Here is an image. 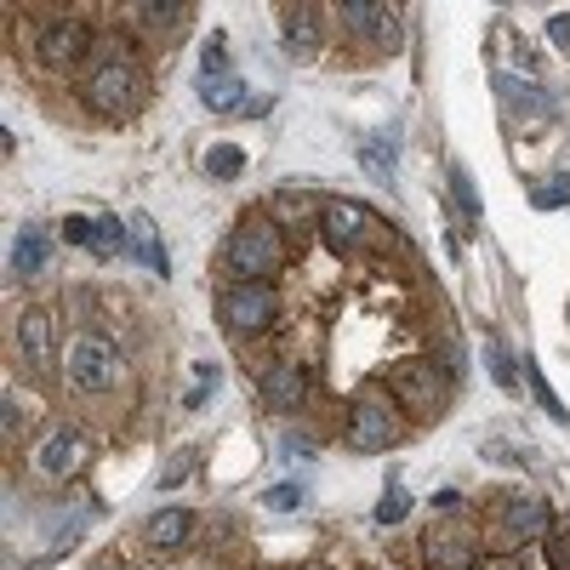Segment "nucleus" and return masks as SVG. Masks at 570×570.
<instances>
[{
    "label": "nucleus",
    "instance_id": "obj_1",
    "mask_svg": "<svg viewBox=\"0 0 570 570\" xmlns=\"http://www.w3.org/2000/svg\"><path fill=\"white\" fill-rule=\"evenodd\" d=\"M223 257H228V268L240 280H275L280 275V262H286V240H280V228L268 223V217H246L240 228L228 234V246H223Z\"/></svg>",
    "mask_w": 570,
    "mask_h": 570
},
{
    "label": "nucleus",
    "instance_id": "obj_2",
    "mask_svg": "<svg viewBox=\"0 0 570 570\" xmlns=\"http://www.w3.org/2000/svg\"><path fill=\"white\" fill-rule=\"evenodd\" d=\"M217 309H223V325L234 331V337H257V331L275 325L280 297H275V286H262V280H240V286L223 291Z\"/></svg>",
    "mask_w": 570,
    "mask_h": 570
},
{
    "label": "nucleus",
    "instance_id": "obj_3",
    "mask_svg": "<svg viewBox=\"0 0 570 570\" xmlns=\"http://www.w3.org/2000/svg\"><path fill=\"white\" fill-rule=\"evenodd\" d=\"M86 104L97 115H109V120L131 115V109H138V69H131L126 57H104L92 69V80H86Z\"/></svg>",
    "mask_w": 570,
    "mask_h": 570
},
{
    "label": "nucleus",
    "instance_id": "obj_4",
    "mask_svg": "<svg viewBox=\"0 0 570 570\" xmlns=\"http://www.w3.org/2000/svg\"><path fill=\"white\" fill-rule=\"evenodd\" d=\"M388 388L399 394V406L411 417H440L445 411V377L433 372L428 359H399L388 372Z\"/></svg>",
    "mask_w": 570,
    "mask_h": 570
},
{
    "label": "nucleus",
    "instance_id": "obj_5",
    "mask_svg": "<svg viewBox=\"0 0 570 570\" xmlns=\"http://www.w3.org/2000/svg\"><path fill=\"white\" fill-rule=\"evenodd\" d=\"M69 383L86 388V394H104L115 383V348L104 337H69Z\"/></svg>",
    "mask_w": 570,
    "mask_h": 570
},
{
    "label": "nucleus",
    "instance_id": "obj_6",
    "mask_svg": "<svg viewBox=\"0 0 570 570\" xmlns=\"http://www.w3.org/2000/svg\"><path fill=\"white\" fill-rule=\"evenodd\" d=\"M86 46H92V29L80 18L41 23V63H46V69H75V63L86 57Z\"/></svg>",
    "mask_w": 570,
    "mask_h": 570
},
{
    "label": "nucleus",
    "instance_id": "obj_7",
    "mask_svg": "<svg viewBox=\"0 0 570 570\" xmlns=\"http://www.w3.org/2000/svg\"><path fill=\"white\" fill-rule=\"evenodd\" d=\"M320 228H325V246H331V251H354L359 240H372V234H377L372 212H365L359 200H331L325 217H320Z\"/></svg>",
    "mask_w": 570,
    "mask_h": 570
},
{
    "label": "nucleus",
    "instance_id": "obj_8",
    "mask_svg": "<svg viewBox=\"0 0 570 570\" xmlns=\"http://www.w3.org/2000/svg\"><path fill=\"white\" fill-rule=\"evenodd\" d=\"M542 530H548V508L536 496H508L496 508V542L519 548V542H530V536H542Z\"/></svg>",
    "mask_w": 570,
    "mask_h": 570
},
{
    "label": "nucleus",
    "instance_id": "obj_9",
    "mask_svg": "<svg viewBox=\"0 0 570 570\" xmlns=\"http://www.w3.org/2000/svg\"><path fill=\"white\" fill-rule=\"evenodd\" d=\"M348 445L354 451H388L394 445L388 406H377V399H354V411H348Z\"/></svg>",
    "mask_w": 570,
    "mask_h": 570
},
{
    "label": "nucleus",
    "instance_id": "obj_10",
    "mask_svg": "<svg viewBox=\"0 0 570 570\" xmlns=\"http://www.w3.org/2000/svg\"><path fill=\"white\" fill-rule=\"evenodd\" d=\"M200 97H206L212 115H234V109L246 104V86H240V75H234L228 63L217 57V46H212V63L200 69Z\"/></svg>",
    "mask_w": 570,
    "mask_h": 570
},
{
    "label": "nucleus",
    "instance_id": "obj_11",
    "mask_svg": "<svg viewBox=\"0 0 570 570\" xmlns=\"http://www.w3.org/2000/svg\"><path fill=\"white\" fill-rule=\"evenodd\" d=\"M35 467H41L46 480H69V474H80V467H86V440H80L75 428H57L52 440L41 445Z\"/></svg>",
    "mask_w": 570,
    "mask_h": 570
},
{
    "label": "nucleus",
    "instance_id": "obj_12",
    "mask_svg": "<svg viewBox=\"0 0 570 570\" xmlns=\"http://www.w3.org/2000/svg\"><path fill=\"white\" fill-rule=\"evenodd\" d=\"M262 399L275 411H297L309 399V372H303V365H275V372L262 377Z\"/></svg>",
    "mask_w": 570,
    "mask_h": 570
},
{
    "label": "nucleus",
    "instance_id": "obj_13",
    "mask_svg": "<svg viewBox=\"0 0 570 570\" xmlns=\"http://www.w3.org/2000/svg\"><path fill=\"white\" fill-rule=\"evenodd\" d=\"M496 92L508 97V109H514V120H525V126H542V120L553 115V104H548V92H536V86H519L514 75H496Z\"/></svg>",
    "mask_w": 570,
    "mask_h": 570
},
{
    "label": "nucleus",
    "instance_id": "obj_14",
    "mask_svg": "<svg viewBox=\"0 0 570 570\" xmlns=\"http://www.w3.org/2000/svg\"><path fill=\"white\" fill-rule=\"evenodd\" d=\"M46 257H52V240H46V228H18V240H12V275L18 280H35L41 268H46Z\"/></svg>",
    "mask_w": 570,
    "mask_h": 570
},
{
    "label": "nucleus",
    "instance_id": "obj_15",
    "mask_svg": "<svg viewBox=\"0 0 570 570\" xmlns=\"http://www.w3.org/2000/svg\"><path fill=\"white\" fill-rule=\"evenodd\" d=\"M18 348L29 365H52V314L46 309H29L18 320Z\"/></svg>",
    "mask_w": 570,
    "mask_h": 570
},
{
    "label": "nucleus",
    "instance_id": "obj_16",
    "mask_svg": "<svg viewBox=\"0 0 570 570\" xmlns=\"http://www.w3.org/2000/svg\"><path fill=\"white\" fill-rule=\"evenodd\" d=\"M131 251H138V257H143V268H154L160 280L172 275V257H165V246H160V228H154V217H149V212H138V217H131Z\"/></svg>",
    "mask_w": 570,
    "mask_h": 570
},
{
    "label": "nucleus",
    "instance_id": "obj_17",
    "mask_svg": "<svg viewBox=\"0 0 570 570\" xmlns=\"http://www.w3.org/2000/svg\"><path fill=\"white\" fill-rule=\"evenodd\" d=\"M428 564L433 570H480V548L456 542L451 530H440V536H428Z\"/></svg>",
    "mask_w": 570,
    "mask_h": 570
},
{
    "label": "nucleus",
    "instance_id": "obj_18",
    "mask_svg": "<svg viewBox=\"0 0 570 570\" xmlns=\"http://www.w3.org/2000/svg\"><path fill=\"white\" fill-rule=\"evenodd\" d=\"M194 536V514L189 508H160L154 519H149V542L154 548H183Z\"/></svg>",
    "mask_w": 570,
    "mask_h": 570
},
{
    "label": "nucleus",
    "instance_id": "obj_19",
    "mask_svg": "<svg viewBox=\"0 0 570 570\" xmlns=\"http://www.w3.org/2000/svg\"><path fill=\"white\" fill-rule=\"evenodd\" d=\"M286 52H297V57L314 52V7H291L286 12Z\"/></svg>",
    "mask_w": 570,
    "mask_h": 570
},
{
    "label": "nucleus",
    "instance_id": "obj_20",
    "mask_svg": "<svg viewBox=\"0 0 570 570\" xmlns=\"http://www.w3.org/2000/svg\"><path fill=\"white\" fill-rule=\"evenodd\" d=\"M92 223H97V257H115V251L131 246V228H126L115 212H97Z\"/></svg>",
    "mask_w": 570,
    "mask_h": 570
},
{
    "label": "nucleus",
    "instance_id": "obj_21",
    "mask_svg": "<svg viewBox=\"0 0 570 570\" xmlns=\"http://www.w3.org/2000/svg\"><path fill=\"white\" fill-rule=\"evenodd\" d=\"M485 359H491V372H496L502 388H508V394H525V383H519V372H514V359H508V343L485 337Z\"/></svg>",
    "mask_w": 570,
    "mask_h": 570
},
{
    "label": "nucleus",
    "instance_id": "obj_22",
    "mask_svg": "<svg viewBox=\"0 0 570 570\" xmlns=\"http://www.w3.org/2000/svg\"><path fill=\"white\" fill-rule=\"evenodd\" d=\"M240 165H246V154L234 149V143L206 149V172H212V178H223V183H228V178H240Z\"/></svg>",
    "mask_w": 570,
    "mask_h": 570
},
{
    "label": "nucleus",
    "instance_id": "obj_23",
    "mask_svg": "<svg viewBox=\"0 0 570 570\" xmlns=\"http://www.w3.org/2000/svg\"><path fill=\"white\" fill-rule=\"evenodd\" d=\"M406 514H411V491L406 485H388L383 502H377V525H399Z\"/></svg>",
    "mask_w": 570,
    "mask_h": 570
},
{
    "label": "nucleus",
    "instance_id": "obj_24",
    "mask_svg": "<svg viewBox=\"0 0 570 570\" xmlns=\"http://www.w3.org/2000/svg\"><path fill=\"white\" fill-rule=\"evenodd\" d=\"M383 12H388V7H372V0H343V7H337V18H343L348 29H377Z\"/></svg>",
    "mask_w": 570,
    "mask_h": 570
},
{
    "label": "nucleus",
    "instance_id": "obj_25",
    "mask_svg": "<svg viewBox=\"0 0 570 570\" xmlns=\"http://www.w3.org/2000/svg\"><path fill=\"white\" fill-rule=\"evenodd\" d=\"M536 206L542 212H559V206H570V178H548V183H536Z\"/></svg>",
    "mask_w": 570,
    "mask_h": 570
},
{
    "label": "nucleus",
    "instance_id": "obj_26",
    "mask_svg": "<svg viewBox=\"0 0 570 570\" xmlns=\"http://www.w3.org/2000/svg\"><path fill=\"white\" fill-rule=\"evenodd\" d=\"M451 194H456V212L462 217H480V194H474V183H467L462 165H451Z\"/></svg>",
    "mask_w": 570,
    "mask_h": 570
},
{
    "label": "nucleus",
    "instance_id": "obj_27",
    "mask_svg": "<svg viewBox=\"0 0 570 570\" xmlns=\"http://www.w3.org/2000/svg\"><path fill=\"white\" fill-rule=\"evenodd\" d=\"M365 172H372L377 183H388V189H394V149H383V143H365Z\"/></svg>",
    "mask_w": 570,
    "mask_h": 570
},
{
    "label": "nucleus",
    "instance_id": "obj_28",
    "mask_svg": "<svg viewBox=\"0 0 570 570\" xmlns=\"http://www.w3.org/2000/svg\"><path fill=\"white\" fill-rule=\"evenodd\" d=\"M131 18H149V23H165V29H178L189 18L183 0H172V7H131Z\"/></svg>",
    "mask_w": 570,
    "mask_h": 570
},
{
    "label": "nucleus",
    "instance_id": "obj_29",
    "mask_svg": "<svg viewBox=\"0 0 570 570\" xmlns=\"http://www.w3.org/2000/svg\"><path fill=\"white\" fill-rule=\"evenodd\" d=\"M530 394H536V399H542V406H548V417H553V422H570V411H564V406H559V399H553V388H548V377H542V372H536V365H530Z\"/></svg>",
    "mask_w": 570,
    "mask_h": 570
},
{
    "label": "nucleus",
    "instance_id": "obj_30",
    "mask_svg": "<svg viewBox=\"0 0 570 570\" xmlns=\"http://www.w3.org/2000/svg\"><path fill=\"white\" fill-rule=\"evenodd\" d=\"M63 240H69V246H92V251H97V223H92V217H69V223H63Z\"/></svg>",
    "mask_w": 570,
    "mask_h": 570
},
{
    "label": "nucleus",
    "instance_id": "obj_31",
    "mask_svg": "<svg viewBox=\"0 0 570 570\" xmlns=\"http://www.w3.org/2000/svg\"><path fill=\"white\" fill-rule=\"evenodd\" d=\"M189 467H194V451H178L172 462L160 467V485H183V480H189Z\"/></svg>",
    "mask_w": 570,
    "mask_h": 570
},
{
    "label": "nucleus",
    "instance_id": "obj_32",
    "mask_svg": "<svg viewBox=\"0 0 570 570\" xmlns=\"http://www.w3.org/2000/svg\"><path fill=\"white\" fill-rule=\"evenodd\" d=\"M548 564L570 570V530H548Z\"/></svg>",
    "mask_w": 570,
    "mask_h": 570
},
{
    "label": "nucleus",
    "instance_id": "obj_33",
    "mask_svg": "<svg viewBox=\"0 0 570 570\" xmlns=\"http://www.w3.org/2000/svg\"><path fill=\"white\" fill-rule=\"evenodd\" d=\"M262 502H268V508H303V485H275Z\"/></svg>",
    "mask_w": 570,
    "mask_h": 570
},
{
    "label": "nucleus",
    "instance_id": "obj_34",
    "mask_svg": "<svg viewBox=\"0 0 570 570\" xmlns=\"http://www.w3.org/2000/svg\"><path fill=\"white\" fill-rule=\"evenodd\" d=\"M377 41H383L388 52H394L399 41H406V29H399V12H394V7H388V12H383V23H377Z\"/></svg>",
    "mask_w": 570,
    "mask_h": 570
},
{
    "label": "nucleus",
    "instance_id": "obj_35",
    "mask_svg": "<svg viewBox=\"0 0 570 570\" xmlns=\"http://www.w3.org/2000/svg\"><path fill=\"white\" fill-rule=\"evenodd\" d=\"M548 41H553L559 52H570V12H559V18H548Z\"/></svg>",
    "mask_w": 570,
    "mask_h": 570
},
{
    "label": "nucleus",
    "instance_id": "obj_36",
    "mask_svg": "<svg viewBox=\"0 0 570 570\" xmlns=\"http://www.w3.org/2000/svg\"><path fill=\"white\" fill-rule=\"evenodd\" d=\"M92 570H131V564H126V559H115V553H109V559H97V564H92Z\"/></svg>",
    "mask_w": 570,
    "mask_h": 570
},
{
    "label": "nucleus",
    "instance_id": "obj_37",
    "mask_svg": "<svg viewBox=\"0 0 570 570\" xmlns=\"http://www.w3.org/2000/svg\"><path fill=\"white\" fill-rule=\"evenodd\" d=\"M309 570H325V564H309Z\"/></svg>",
    "mask_w": 570,
    "mask_h": 570
}]
</instances>
